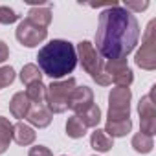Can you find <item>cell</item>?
<instances>
[{
    "label": "cell",
    "instance_id": "1",
    "mask_svg": "<svg viewBox=\"0 0 156 156\" xmlns=\"http://www.w3.org/2000/svg\"><path fill=\"white\" fill-rule=\"evenodd\" d=\"M140 41L138 19L119 4L108 6L99 15L96 31V50L107 61L127 59Z\"/></svg>",
    "mask_w": 156,
    "mask_h": 156
},
{
    "label": "cell",
    "instance_id": "2",
    "mask_svg": "<svg viewBox=\"0 0 156 156\" xmlns=\"http://www.w3.org/2000/svg\"><path fill=\"white\" fill-rule=\"evenodd\" d=\"M37 61L42 73L50 75L51 79H61V77L72 73L77 66L75 46L68 41L53 39L39 50Z\"/></svg>",
    "mask_w": 156,
    "mask_h": 156
},
{
    "label": "cell",
    "instance_id": "3",
    "mask_svg": "<svg viewBox=\"0 0 156 156\" xmlns=\"http://www.w3.org/2000/svg\"><path fill=\"white\" fill-rule=\"evenodd\" d=\"M77 87L73 77H68V79L62 81H51L46 87V107L51 114H62L68 110V99L70 94L73 92V88Z\"/></svg>",
    "mask_w": 156,
    "mask_h": 156
},
{
    "label": "cell",
    "instance_id": "4",
    "mask_svg": "<svg viewBox=\"0 0 156 156\" xmlns=\"http://www.w3.org/2000/svg\"><path fill=\"white\" fill-rule=\"evenodd\" d=\"M130 99L132 92L125 87H116L108 94V114L107 121H121L130 118Z\"/></svg>",
    "mask_w": 156,
    "mask_h": 156
},
{
    "label": "cell",
    "instance_id": "5",
    "mask_svg": "<svg viewBox=\"0 0 156 156\" xmlns=\"http://www.w3.org/2000/svg\"><path fill=\"white\" fill-rule=\"evenodd\" d=\"M154 26H156V20H151L147 24V30H145V35L141 39V48L138 50L134 61L140 68L143 70H154L156 68V35H154Z\"/></svg>",
    "mask_w": 156,
    "mask_h": 156
},
{
    "label": "cell",
    "instance_id": "6",
    "mask_svg": "<svg viewBox=\"0 0 156 156\" xmlns=\"http://www.w3.org/2000/svg\"><path fill=\"white\" fill-rule=\"evenodd\" d=\"M75 53H77V61L81 62V66L85 68L87 73H90V77H94L103 72V66H105V61L103 57L98 53L96 46L90 42V41H81L75 48Z\"/></svg>",
    "mask_w": 156,
    "mask_h": 156
},
{
    "label": "cell",
    "instance_id": "7",
    "mask_svg": "<svg viewBox=\"0 0 156 156\" xmlns=\"http://www.w3.org/2000/svg\"><path fill=\"white\" fill-rule=\"evenodd\" d=\"M15 37H17V41H19L22 46H26V48H35V46H39V44L48 37V30L39 28V26L31 24V22L26 19V20H22V22L19 24V28H17V31H15Z\"/></svg>",
    "mask_w": 156,
    "mask_h": 156
},
{
    "label": "cell",
    "instance_id": "8",
    "mask_svg": "<svg viewBox=\"0 0 156 156\" xmlns=\"http://www.w3.org/2000/svg\"><path fill=\"white\" fill-rule=\"evenodd\" d=\"M90 105H94V92L88 87H75L68 99V108L75 114L85 112Z\"/></svg>",
    "mask_w": 156,
    "mask_h": 156
},
{
    "label": "cell",
    "instance_id": "9",
    "mask_svg": "<svg viewBox=\"0 0 156 156\" xmlns=\"http://www.w3.org/2000/svg\"><path fill=\"white\" fill-rule=\"evenodd\" d=\"M51 112L48 110V107L44 103H31L30 110H28V116L26 119L33 125V127H39V129H44L51 123Z\"/></svg>",
    "mask_w": 156,
    "mask_h": 156
},
{
    "label": "cell",
    "instance_id": "10",
    "mask_svg": "<svg viewBox=\"0 0 156 156\" xmlns=\"http://www.w3.org/2000/svg\"><path fill=\"white\" fill-rule=\"evenodd\" d=\"M30 107H31V103H30V99L26 98L24 92H17V94L11 98V101H9V112H11L13 118H17V119H24V118L28 116Z\"/></svg>",
    "mask_w": 156,
    "mask_h": 156
},
{
    "label": "cell",
    "instance_id": "11",
    "mask_svg": "<svg viewBox=\"0 0 156 156\" xmlns=\"http://www.w3.org/2000/svg\"><path fill=\"white\" fill-rule=\"evenodd\" d=\"M35 130L30 127V125H26V123H22V121H19V123H15L13 125V140L19 143V145H31L33 141H35Z\"/></svg>",
    "mask_w": 156,
    "mask_h": 156
},
{
    "label": "cell",
    "instance_id": "12",
    "mask_svg": "<svg viewBox=\"0 0 156 156\" xmlns=\"http://www.w3.org/2000/svg\"><path fill=\"white\" fill-rule=\"evenodd\" d=\"M90 147L98 152H108L114 147V140L101 129H96L90 136Z\"/></svg>",
    "mask_w": 156,
    "mask_h": 156
},
{
    "label": "cell",
    "instance_id": "13",
    "mask_svg": "<svg viewBox=\"0 0 156 156\" xmlns=\"http://www.w3.org/2000/svg\"><path fill=\"white\" fill-rule=\"evenodd\" d=\"M28 20L31 24L46 30L50 26V22H51V9L50 8H39V6H35V8H31L28 11Z\"/></svg>",
    "mask_w": 156,
    "mask_h": 156
},
{
    "label": "cell",
    "instance_id": "14",
    "mask_svg": "<svg viewBox=\"0 0 156 156\" xmlns=\"http://www.w3.org/2000/svg\"><path fill=\"white\" fill-rule=\"evenodd\" d=\"M103 130L112 140L114 138H123V136H127L132 130V121H130V118L129 119H121V121H107Z\"/></svg>",
    "mask_w": 156,
    "mask_h": 156
},
{
    "label": "cell",
    "instance_id": "15",
    "mask_svg": "<svg viewBox=\"0 0 156 156\" xmlns=\"http://www.w3.org/2000/svg\"><path fill=\"white\" fill-rule=\"evenodd\" d=\"M13 140V123L0 116V154H4L8 149H9V143Z\"/></svg>",
    "mask_w": 156,
    "mask_h": 156
},
{
    "label": "cell",
    "instance_id": "16",
    "mask_svg": "<svg viewBox=\"0 0 156 156\" xmlns=\"http://www.w3.org/2000/svg\"><path fill=\"white\" fill-rule=\"evenodd\" d=\"M66 134L70 138H73V140H79V138H83L87 134V127H85V123L81 121V118L77 114L68 118V121H66Z\"/></svg>",
    "mask_w": 156,
    "mask_h": 156
},
{
    "label": "cell",
    "instance_id": "17",
    "mask_svg": "<svg viewBox=\"0 0 156 156\" xmlns=\"http://www.w3.org/2000/svg\"><path fill=\"white\" fill-rule=\"evenodd\" d=\"M20 81L28 87V85H33V83H41L42 81V72L37 64H26L22 70H20Z\"/></svg>",
    "mask_w": 156,
    "mask_h": 156
},
{
    "label": "cell",
    "instance_id": "18",
    "mask_svg": "<svg viewBox=\"0 0 156 156\" xmlns=\"http://www.w3.org/2000/svg\"><path fill=\"white\" fill-rule=\"evenodd\" d=\"M77 116L81 118V121L85 123L87 129H90V127H98L99 121H101V108H99L98 105H90L85 112L77 114Z\"/></svg>",
    "mask_w": 156,
    "mask_h": 156
},
{
    "label": "cell",
    "instance_id": "19",
    "mask_svg": "<svg viewBox=\"0 0 156 156\" xmlns=\"http://www.w3.org/2000/svg\"><path fill=\"white\" fill-rule=\"evenodd\" d=\"M130 143H132L134 151H136V152H140V154H149V152L152 151V147H154L152 138H151V136H147V134H141V132L134 134Z\"/></svg>",
    "mask_w": 156,
    "mask_h": 156
},
{
    "label": "cell",
    "instance_id": "20",
    "mask_svg": "<svg viewBox=\"0 0 156 156\" xmlns=\"http://www.w3.org/2000/svg\"><path fill=\"white\" fill-rule=\"evenodd\" d=\"M26 98L30 99V103H44L46 99V87L41 83H33V85H28L26 87Z\"/></svg>",
    "mask_w": 156,
    "mask_h": 156
},
{
    "label": "cell",
    "instance_id": "21",
    "mask_svg": "<svg viewBox=\"0 0 156 156\" xmlns=\"http://www.w3.org/2000/svg\"><path fill=\"white\" fill-rule=\"evenodd\" d=\"M103 68H105V72L110 75V79H112V77L119 75L121 72L129 70V64H127V59H119V61H107Z\"/></svg>",
    "mask_w": 156,
    "mask_h": 156
},
{
    "label": "cell",
    "instance_id": "22",
    "mask_svg": "<svg viewBox=\"0 0 156 156\" xmlns=\"http://www.w3.org/2000/svg\"><path fill=\"white\" fill-rule=\"evenodd\" d=\"M15 81V70L13 66H2L0 68V90L9 87Z\"/></svg>",
    "mask_w": 156,
    "mask_h": 156
},
{
    "label": "cell",
    "instance_id": "23",
    "mask_svg": "<svg viewBox=\"0 0 156 156\" xmlns=\"http://www.w3.org/2000/svg\"><path fill=\"white\" fill-rule=\"evenodd\" d=\"M112 81L116 83V87H125V88H129V87L132 85V81H134V75H132V70L129 68V70L121 72L119 75L112 77Z\"/></svg>",
    "mask_w": 156,
    "mask_h": 156
},
{
    "label": "cell",
    "instance_id": "24",
    "mask_svg": "<svg viewBox=\"0 0 156 156\" xmlns=\"http://www.w3.org/2000/svg\"><path fill=\"white\" fill-rule=\"evenodd\" d=\"M19 20V15L8 8V6H0V24H13Z\"/></svg>",
    "mask_w": 156,
    "mask_h": 156
},
{
    "label": "cell",
    "instance_id": "25",
    "mask_svg": "<svg viewBox=\"0 0 156 156\" xmlns=\"http://www.w3.org/2000/svg\"><path fill=\"white\" fill-rule=\"evenodd\" d=\"M121 8H125L129 13L130 11H143V9L149 8V2H147V0H145V2H125Z\"/></svg>",
    "mask_w": 156,
    "mask_h": 156
},
{
    "label": "cell",
    "instance_id": "26",
    "mask_svg": "<svg viewBox=\"0 0 156 156\" xmlns=\"http://www.w3.org/2000/svg\"><path fill=\"white\" fill-rule=\"evenodd\" d=\"M28 156H53V152L48 147H44V145H35V147L30 149Z\"/></svg>",
    "mask_w": 156,
    "mask_h": 156
},
{
    "label": "cell",
    "instance_id": "27",
    "mask_svg": "<svg viewBox=\"0 0 156 156\" xmlns=\"http://www.w3.org/2000/svg\"><path fill=\"white\" fill-rule=\"evenodd\" d=\"M8 57H9V48L4 41H0V62H4Z\"/></svg>",
    "mask_w": 156,
    "mask_h": 156
}]
</instances>
